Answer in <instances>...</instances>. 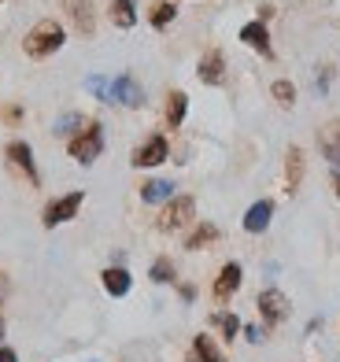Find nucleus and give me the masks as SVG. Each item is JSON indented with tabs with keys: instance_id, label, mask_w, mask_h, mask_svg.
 <instances>
[{
	"instance_id": "1",
	"label": "nucleus",
	"mask_w": 340,
	"mask_h": 362,
	"mask_svg": "<svg viewBox=\"0 0 340 362\" xmlns=\"http://www.w3.org/2000/svg\"><path fill=\"white\" fill-rule=\"evenodd\" d=\"M63 41H67V34H63V26H59V23H52V19H45V23H37V26L26 34L23 48H26V56L45 59V56L59 52V48H63Z\"/></svg>"
},
{
	"instance_id": "2",
	"label": "nucleus",
	"mask_w": 340,
	"mask_h": 362,
	"mask_svg": "<svg viewBox=\"0 0 340 362\" xmlns=\"http://www.w3.org/2000/svg\"><path fill=\"white\" fill-rule=\"evenodd\" d=\"M100 152H104V126L100 122H89L78 137H71V159L93 163Z\"/></svg>"
},
{
	"instance_id": "3",
	"label": "nucleus",
	"mask_w": 340,
	"mask_h": 362,
	"mask_svg": "<svg viewBox=\"0 0 340 362\" xmlns=\"http://www.w3.org/2000/svg\"><path fill=\"white\" fill-rule=\"evenodd\" d=\"M192 215H197V204H192V196H174V200H167L163 215H159V229H163V233H174V229L189 226Z\"/></svg>"
},
{
	"instance_id": "4",
	"label": "nucleus",
	"mask_w": 340,
	"mask_h": 362,
	"mask_svg": "<svg viewBox=\"0 0 340 362\" xmlns=\"http://www.w3.org/2000/svg\"><path fill=\"white\" fill-rule=\"evenodd\" d=\"M82 200H86L82 192H67V196H59L56 204H48V211H45V226H48V229H56L59 222H71V218L78 215V207H82Z\"/></svg>"
},
{
	"instance_id": "5",
	"label": "nucleus",
	"mask_w": 340,
	"mask_h": 362,
	"mask_svg": "<svg viewBox=\"0 0 340 362\" xmlns=\"http://www.w3.org/2000/svg\"><path fill=\"white\" fill-rule=\"evenodd\" d=\"M259 315L266 318V325H278L288 318V296L278 292V288H266L263 296H259Z\"/></svg>"
},
{
	"instance_id": "6",
	"label": "nucleus",
	"mask_w": 340,
	"mask_h": 362,
	"mask_svg": "<svg viewBox=\"0 0 340 362\" xmlns=\"http://www.w3.org/2000/svg\"><path fill=\"white\" fill-rule=\"evenodd\" d=\"M170 156V144H167V137H159V134H152L148 141H144L137 152H134V167H159Z\"/></svg>"
},
{
	"instance_id": "7",
	"label": "nucleus",
	"mask_w": 340,
	"mask_h": 362,
	"mask_svg": "<svg viewBox=\"0 0 340 362\" xmlns=\"http://www.w3.org/2000/svg\"><path fill=\"white\" fill-rule=\"evenodd\" d=\"M111 104H126V107H141L144 104V89L137 86L129 74L111 81Z\"/></svg>"
},
{
	"instance_id": "8",
	"label": "nucleus",
	"mask_w": 340,
	"mask_h": 362,
	"mask_svg": "<svg viewBox=\"0 0 340 362\" xmlns=\"http://www.w3.org/2000/svg\"><path fill=\"white\" fill-rule=\"evenodd\" d=\"M8 159H11L30 181H34V185L41 181V177H37V167H34V152H30V144H26V141H11V144H8Z\"/></svg>"
},
{
	"instance_id": "9",
	"label": "nucleus",
	"mask_w": 340,
	"mask_h": 362,
	"mask_svg": "<svg viewBox=\"0 0 340 362\" xmlns=\"http://www.w3.org/2000/svg\"><path fill=\"white\" fill-rule=\"evenodd\" d=\"M100 281H104V288H107V296H126L129 292V285H134V277H129V270H122V267H107L104 274H100Z\"/></svg>"
},
{
	"instance_id": "10",
	"label": "nucleus",
	"mask_w": 340,
	"mask_h": 362,
	"mask_svg": "<svg viewBox=\"0 0 340 362\" xmlns=\"http://www.w3.org/2000/svg\"><path fill=\"white\" fill-rule=\"evenodd\" d=\"M240 41L252 45L259 56H274V48H270V34H266V26H263V23H248L245 30H240Z\"/></svg>"
},
{
	"instance_id": "11",
	"label": "nucleus",
	"mask_w": 340,
	"mask_h": 362,
	"mask_svg": "<svg viewBox=\"0 0 340 362\" xmlns=\"http://www.w3.org/2000/svg\"><path fill=\"white\" fill-rule=\"evenodd\" d=\"M237 288H240V262H225L222 274H218V281H215V296H218V300H230Z\"/></svg>"
},
{
	"instance_id": "12",
	"label": "nucleus",
	"mask_w": 340,
	"mask_h": 362,
	"mask_svg": "<svg viewBox=\"0 0 340 362\" xmlns=\"http://www.w3.org/2000/svg\"><path fill=\"white\" fill-rule=\"evenodd\" d=\"M141 200L144 204H163V200H174V181H163V177H152L141 185Z\"/></svg>"
},
{
	"instance_id": "13",
	"label": "nucleus",
	"mask_w": 340,
	"mask_h": 362,
	"mask_svg": "<svg viewBox=\"0 0 340 362\" xmlns=\"http://www.w3.org/2000/svg\"><path fill=\"white\" fill-rule=\"evenodd\" d=\"M270 215H274V204H270V200L252 204L248 215H245V229H248V233H263V229L270 226Z\"/></svg>"
},
{
	"instance_id": "14",
	"label": "nucleus",
	"mask_w": 340,
	"mask_h": 362,
	"mask_svg": "<svg viewBox=\"0 0 340 362\" xmlns=\"http://www.w3.org/2000/svg\"><path fill=\"white\" fill-rule=\"evenodd\" d=\"M67 11H71L74 26L82 30V34H93V26H96V15H93V0H67Z\"/></svg>"
},
{
	"instance_id": "15",
	"label": "nucleus",
	"mask_w": 340,
	"mask_h": 362,
	"mask_svg": "<svg viewBox=\"0 0 340 362\" xmlns=\"http://www.w3.org/2000/svg\"><path fill=\"white\" fill-rule=\"evenodd\" d=\"M222 74H225V59H222V52H207V56L200 59V81H204V86H218Z\"/></svg>"
},
{
	"instance_id": "16",
	"label": "nucleus",
	"mask_w": 340,
	"mask_h": 362,
	"mask_svg": "<svg viewBox=\"0 0 340 362\" xmlns=\"http://www.w3.org/2000/svg\"><path fill=\"white\" fill-rule=\"evenodd\" d=\"M318 144H322V152H326V159L340 167V122H329L326 129H322Z\"/></svg>"
},
{
	"instance_id": "17",
	"label": "nucleus",
	"mask_w": 340,
	"mask_h": 362,
	"mask_svg": "<svg viewBox=\"0 0 340 362\" xmlns=\"http://www.w3.org/2000/svg\"><path fill=\"white\" fill-rule=\"evenodd\" d=\"M192 358H197V362H225V355L218 351V344L207 337V333L192 340Z\"/></svg>"
},
{
	"instance_id": "18",
	"label": "nucleus",
	"mask_w": 340,
	"mask_h": 362,
	"mask_svg": "<svg viewBox=\"0 0 340 362\" xmlns=\"http://www.w3.org/2000/svg\"><path fill=\"white\" fill-rule=\"evenodd\" d=\"M185 111H189V96H185V93H170L167 122H170V126H182V122H185Z\"/></svg>"
},
{
	"instance_id": "19",
	"label": "nucleus",
	"mask_w": 340,
	"mask_h": 362,
	"mask_svg": "<svg viewBox=\"0 0 340 362\" xmlns=\"http://www.w3.org/2000/svg\"><path fill=\"white\" fill-rule=\"evenodd\" d=\"M111 19H115V26L129 30L137 23V11H134V0H115V8H111Z\"/></svg>"
},
{
	"instance_id": "20",
	"label": "nucleus",
	"mask_w": 340,
	"mask_h": 362,
	"mask_svg": "<svg viewBox=\"0 0 340 362\" xmlns=\"http://www.w3.org/2000/svg\"><path fill=\"white\" fill-rule=\"evenodd\" d=\"M152 281H156V285H170V281H174L170 259H156V262H152Z\"/></svg>"
},
{
	"instance_id": "21",
	"label": "nucleus",
	"mask_w": 340,
	"mask_h": 362,
	"mask_svg": "<svg viewBox=\"0 0 340 362\" xmlns=\"http://www.w3.org/2000/svg\"><path fill=\"white\" fill-rule=\"evenodd\" d=\"M215 237H218V229H215V226H200L197 233L189 237L185 248H189V252H197V248H204V244H207V240H215Z\"/></svg>"
},
{
	"instance_id": "22",
	"label": "nucleus",
	"mask_w": 340,
	"mask_h": 362,
	"mask_svg": "<svg viewBox=\"0 0 340 362\" xmlns=\"http://www.w3.org/2000/svg\"><path fill=\"white\" fill-rule=\"evenodd\" d=\"M274 96H278V104H281V107H293V104H296L293 81H274Z\"/></svg>"
},
{
	"instance_id": "23",
	"label": "nucleus",
	"mask_w": 340,
	"mask_h": 362,
	"mask_svg": "<svg viewBox=\"0 0 340 362\" xmlns=\"http://www.w3.org/2000/svg\"><path fill=\"white\" fill-rule=\"evenodd\" d=\"M300 148H293L288 152V192H296V185H300Z\"/></svg>"
},
{
	"instance_id": "24",
	"label": "nucleus",
	"mask_w": 340,
	"mask_h": 362,
	"mask_svg": "<svg viewBox=\"0 0 340 362\" xmlns=\"http://www.w3.org/2000/svg\"><path fill=\"white\" fill-rule=\"evenodd\" d=\"M174 19V4H156L152 8V26H167Z\"/></svg>"
},
{
	"instance_id": "25",
	"label": "nucleus",
	"mask_w": 340,
	"mask_h": 362,
	"mask_svg": "<svg viewBox=\"0 0 340 362\" xmlns=\"http://www.w3.org/2000/svg\"><path fill=\"white\" fill-rule=\"evenodd\" d=\"M215 322L222 325V333H225V340H237V333H240V322H237L233 315H218Z\"/></svg>"
},
{
	"instance_id": "26",
	"label": "nucleus",
	"mask_w": 340,
	"mask_h": 362,
	"mask_svg": "<svg viewBox=\"0 0 340 362\" xmlns=\"http://www.w3.org/2000/svg\"><path fill=\"white\" fill-rule=\"evenodd\" d=\"M86 86H89L96 96H100V100H107V104H111V81H107V78H89Z\"/></svg>"
},
{
	"instance_id": "27",
	"label": "nucleus",
	"mask_w": 340,
	"mask_h": 362,
	"mask_svg": "<svg viewBox=\"0 0 340 362\" xmlns=\"http://www.w3.org/2000/svg\"><path fill=\"white\" fill-rule=\"evenodd\" d=\"M74 126H82V115H63V119L56 122V134H71Z\"/></svg>"
},
{
	"instance_id": "28",
	"label": "nucleus",
	"mask_w": 340,
	"mask_h": 362,
	"mask_svg": "<svg viewBox=\"0 0 340 362\" xmlns=\"http://www.w3.org/2000/svg\"><path fill=\"white\" fill-rule=\"evenodd\" d=\"M0 362H19V355H15L11 348H0Z\"/></svg>"
},
{
	"instance_id": "29",
	"label": "nucleus",
	"mask_w": 340,
	"mask_h": 362,
	"mask_svg": "<svg viewBox=\"0 0 340 362\" xmlns=\"http://www.w3.org/2000/svg\"><path fill=\"white\" fill-rule=\"evenodd\" d=\"M245 333H248V340H252V344H259V340H263V337H259V329H255V325H248Z\"/></svg>"
},
{
	"instance_id": "30",
	"label": "nucleus",
	"mask_w": 340,
	"mask_h": 362,
	"mask_svg": "<svg viewBox=\"0 0 340 362\" xmlns=\"http://www.w3.org/2000/svg\"><path fill=\"white\" fill-rule=\"evenodd\" d=\"M0 337H4V318H0Z\"/></svg>"
},
{
	"instance_id": "31",
	"label": "nucleus",
	"mask_w": 340,
	"mask_h": 362,
	"mask_svg": "<svg viewBox=\"0 0 340 362\" xmlns=\"http://www.w3.org/2000/svg\"><path fill=\"white\" fill-rule=\"evenodd\" d=\"M336 196H340V177H336Z\"/></svg>"
}]
</instances>
